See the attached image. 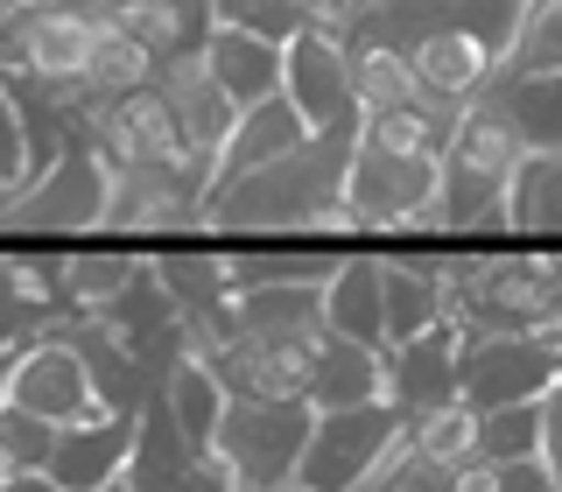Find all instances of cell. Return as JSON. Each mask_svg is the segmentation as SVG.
Masks as SVG:
<instances>
[{
  "mask_svg": "<svg viewBox=\"0 0 562 492\" xmlns=\"http://www.w3.org/2000/svg\"><path fill=\"white\" fill-rule=\"evenodd\" d=\"M43 8H57V0H0V22H22V14H43Z\"/></svg>",
  "mask_w": 562,
  "mask_h": 492,
  "instance_id": "cell-40",
  "label": "cell"
},
{
  "mask_svg": "<svg viewBox=\"0 0 562 492\" xmlns=\"http://www.w3.org/2000/svg\"><path fill=\"white\" fill-rule=\"evenodd\" d=\"M162 401H169V415H176V429L190 436L204 457L211 444H218V422H225V387L218 373H211L204 359H183V366H169V380H162Z\"/></svg>",
  "mask_w": 562,
  "mask_h": 492,
  "instance_id": "cell-23",
  "label": "cell"
},
{
  "mask_svg": "<svg viewBox=\"0 0 562 492\" xmlns=\"http://www.w3.org/2000/svg\"><path fill=\"white\" fill-rule=\"evenodd\" d=\"M57 303H43V295L29 289V275H22V254H0V351H14V345H29V338H43L49 324H57Z\"/></svg>",
  "mask_w": 562,
  "mask_h": 492,
  "instance_id": "cell-30",
  "label": "cell"
},
{
  "mask_svg": "<svg viewBox=\"0 0 562 492\" xmlns=\"http://www.w3.org/2000/svg\"><path fill=\"white\" fill-rule=\"evenodd\" d=\"M549 471H555V492H562V380H555V394H549Z\"/></svg>",
  "mask_w": 562,
  "mask_h": 492,
  "instance_id": "cell-39",
  "label": "cell"
},
{
  "mask_svg": "<svg viewBox=\"0 0 562 492\" xmlns=\"http://www.w3.org/2000/svg\"><path fill=\"white\" fill-rule=\"evenodd\" d=\"M345 57H351V92H359L366 113H394V105L422 99L415 70L394 43H380V35H366V29H345Z\"/></svg>",
  "mask_w": 562,
  "mask_h": 492,
  "instance_id": "cell-22",
  "label": "cell"
},
{
  "mask_svg": "<svg viewBox=\"0 0 562 492\" xmlns=\"http://www.w3.org/2000/svg\"><path fill=\"white\" fill-rule=\"evenodd\" d=\"M105 492H127V485H120V479H113V485H105Z\"/></svg>",
  "mask_w": 562,
  "mask_h": 492,
  "instance_id": "cell-44",
  "label": "cell"
},
{
  "mask_svg": "<svg viewBox=\"0 0 562 492\" xmlns=\"http://www.w3.org/2000/svg\"><path fill=\"white\" fill-rule=\"evenodd\" d=\"M527 155H535V148H527V141H520V127L506 120V105L485 92L479 105H464V113H457L443 163L471 169V176H492V183H506V190H514V176L527 169Z\"/></svg>",
  "mask_w": 562,
  "mask_h": 492,
  "instance_id": "cell-16",
  "label": "cell"
},
{
  "mask_svg": "<svg viewBox=\"0 0 562 492\" xmlns=\"http://www.w3.org/2000/svg\"><path fill=\"white\" fill-rule=\"evenodd\" d=\"M49 331L78 345V359H85V373H92V394H99V409H105V415H140V409H148V394H155L148 366H140L134 351H127V345L113 338V331L99 324V316L64 310Z\"/></svg>",
  "mask_w": 562,
  "mask_h": 492,
  "instance_id": "cell-13",
  "label": "cell"
},
{
  "mask_svg": "<svg viewBox=\"0 0 562 492\" xmlns=\"http://www.w3.org/2000/svg\"><path fill=\"white\" fill-rule=\"evenodd\" d=\"M499 492H555L549 457H527V465H499Z\"/></svg>",
  "mask_w": 562,
  "mask_h": 492,
  "instance_id": "cell-36",
  "label": "cell"
},
{
  "mask_svg": "<svg viewBox=\"0 0 562 492\" xmlns=\"http://www.w3.org/2000/svg\"><path fill=\"white\" fill-rule=\"evenodd\" d=\"M316 429L310 401H260V394H225V422L211 457L225 465L233 492H295V465Z\"/></svg>",
  "mask_w": 562,
  "mask_h": 492,
  "instance_id": "cell-2",
  "label": "cell"
},
{
  "mask_svg": "<svg viewBox=\"0 0 562 492\" xmlns=\"http://www.w3.org/2000/svg\"><path fill=\"white\" fill-rule=\"evenodd\" d=\"M324 324L338 338L386 345V316H380V260L373 254H345L338 275L324 281Z\"/></svg>",
  "mask_w": 562,
  "mask_h": 492,
  "instance_id": "cell-21",
  "label": "cell"
},
{
  "mask_svg": "<svg viewBox=\"0 0 562 492\" xmlns=\"http://www.w3.org/2000/svg\"><path fill=\"white\" fill-rule=\"evenodd\" d=\"M155 92L169 99L183 148H190V155H204V163L218 169V148H225V134H233L239 105L225 99V85H218V78H211L204 43H198V49H176V57H162V70H155Z\"/></svg>",
  "mask_w": 562,
  "mask_h": 492,
  "instance_id": "cell-10",
  "label": "cell"
},
{
  "mask_svg": "<svg viewBox=\"0 0 562 492\" xmlns=\"http://www.w3.org/2000/svg\"><path fill=\"white\" fill-rule=\"evenodd\" d=\"M359 134H310L268 169L211 183L204 233H351L345 219V169Z\"/></svg>",
  "mask_w": 562,
  "mask_h": 492,
  "instance_id": "cell-1",
  "label": "cell"
},
{
  "mask_svg": "<svg viewBox=\"0 0 562 492\" xmlns=\"http://www.w3.org/2000/svg\"><path fill=\"white\" fill-rule=\"evenodd\" d=\"M549 450V401H514V409L479 415V457L492 465H527Z\"/></svg>",
  "mask_w": 562,
  "mask_h": 492,
  "instance_id": "cell-25",
  "label": "cell"
},
{
  "mask_svg": "<svg viewBox=\"0 0 562 492\" xmlns=\"http://www.w3.org/2000/svg\"><path fill=\"white\" fill-rule=\"evenodd\" d=\"M415 233H514L506 183H492V176H471V169L443 163V190H436V204L415 219Z\"/></svg>",
  "mask_w": 562,
  "mask_h": 492,
  "instance_id": "cell-20",
  "label": "cell"
},
{
  "mask_svg": "<svg viewBox=\"0 0 562 492\" xmlns=\"http://www.w3.org/2000/svg\"><path fill=\"white\" fill-rule=\"evenodd\" d=\"M99 29H105V14H70V8L22 14V22L0 29V70H29V78H43L57 99H70L92 78Z\"/></svg>",
  "mask_w": 562,
  "mask_h": 492,
  "instance_id": "cell-8",
  "label": "cell"
},
{
  "mask_svg": "<svg viewBox=\"0 0 562 492\" xmlns=\"http://www.w3.org/2000/svg\"><path fill=\"white\" fill-rule=\"evenodd\" d=\"M562 380V345L535 331H464L457 345V401L464 409H514V401H549Z\"/></svg>",
  "mask_w": 562,
  "mask_h": 492,
  "instance_id": "cell-3",
  "label": "cell"
},
{
  "mask_svg": "<svg viewBox=\"0 0 562 492\" xmlns=\"http://www.w3.org/2000/svg\"><path fill=\"white\" fill-rule=\"evenodd\" d=\"M22 351V345H14ZM14 351H0V401H8V380H14Z\"/></svg>",
  "mask_w": 562,
  "mask_h": 492,
  "instance_id": "cell-42",
  "label": "cell"
},
{
  "mask_svg": "<svg viewBox=\"0 0 562 492\" xmlns=\"http://www.w3.org/2000/svg\"><path fill=\"white\" fill-rule=\"evenodd\" d=\"M366 401H386V345L324 331V345L310 359V409L330 415V409H366Z\"/></svg>",
  "mask_w": 562,
  "mask_h": 492,
  "instance_id": "cell-15",
  "label": "cell"
},
{
  "mask_svg": "<svg viewBox=\"0 0 562 492\" xmlns=\"http://www.w3.org/2000/svg\"><path fill=\"white\" fill-rule=\"evenodd\" d=\"M408 429V415L394 401H366V409H330L316 415L310 444H303V465H295V492H359L373 479L380 450Z\"/></svg>",
  "mask_w": 562,
  "mask_h": 492,
  "instance_id": "cell-5",
  "label": "cell"
},
{
  "mask_svg": "<svg viewBox=\"0 0 562 492\" xmlns=\"http://www.w3.org/2000/svg\"><path fill=\"white\" fill-rule=\"evenodd\" d=\"M8 401L29 409V415H43V422H57V429L105 415L99 394H92V373H85V359H78V345L57 338V331H43V338H29L22 351H14Z\"/></svg>",
  "mask_w": 562,
  "mask_h": 492,
  "instance_id": "cell-9",
  "label": "cell"
},
{
  "mask_svg": "<svg viewBox=\"0 0 562 492\" xmlns=\"http://www.w3.org/2000/svg\"><path fill=\"white\" fill-rule=\"evenodd\" d=\"M134 450V415H92V422H70L57 429V450L43 465V485L49 492H105L120 479Z\"/></svg>",
  "mask_w": 562,
  "mask_h": 492,
  "instance_id": "cell-12",
  "label": "cell"
},
{
  "mask_svg": "<svg viewBox=\"0 0 562 492\" xmlns=\"http://www.w3.org/2000/svg\"><path fill=\"white\" fill-rule=\"evenodd\" d=\"M105 8H134V0H105ZM155 8H176V14H211V0H155Z\"/></svg>",
  "mask_w": 562,
  "mask_h": 492,
  "instance_id": "cell-41",
  "label": "cell"
},
{
  "mask_svg": "<svg viewBox=\"0 0 562 492\" xmlns=\"http://www.w3.org/2000/svg\"><path fill=\"white\" fill-rule=\"evenodd\" d=\"M281 99L303 113L310 134H359L366 127V105L351 92V57H345V35L310 22L281 49Z\"/></svg>",
  "mask_w": 562,
  "mask_h": 492,
  "instance_id": "cell-6",
  "label": "cell"
},
{
  "mask_svg": "<svg viewBox=\"0 0 562 492\" xmlns=\"http://www.w3.org/2000/svg\"><path fill=\"white\" fill-rule=\"evenodd\" d=\"M408 444L429 457V465H471L479 457V409H464V401H443V409H429V415H408Z\"/></svg>",
  "mask_w": 562,
  "mask_h": 492,
  "instance_id": "cell-28",
  "label": "cell"
},
{
  "mask_svg": "<svg viewBox=\"0 0 562 492\" xmlns=\"http://www.w3.org/2000/svg\"><path fill=\"white\" fill-rule=\"evenodd\" d=\"M359 492H450V471H443V465H429V457L408 444V429H401L394 444L380 450L373 479H366Z\"/></svg>",
  "mask_w": 562,
  "mask_h": 492,
  "instance_id": "cell-33",
  "label": "cell"
},
{
  "mask_svg": "<svg viewBox=\"0 0 562 492\" xmlns=\"http://www.w3.org/2000/svg\"><path fill=\"white\" fill-rule=\"evenodd\" d=\"M310 127H303V113H295L289 99H260V105H246V113L233 120V134H225V148H218V183H233V176L246 169H268L281 163L289 148H303Z\"/></svg>",
  "mask_w": 562,
  "mask_h": 492,
  "instance_id": "cell-19",
  "label": "cell"
},
{
  "mask_svg": "<svg viewBox=\"0 0 562 492\" xmlns=\"http://www.w3.org/2000/svg\"><path fill=\"white\" fill-rule=\"evenodd\" d=\"M105 225V163L92 155V141L70 134V148L49 163L35 183L14 190L8 233H99Z\"/></svg>",
  "mask_w": 562,
  "mask_h": 492,
  "instance_id": "cell-7",
  "label": "cell"
},
{
  "mask_svg": "<svg viewBox=\"0 0 562 492\" xmlns=\"http://www.w3.org/2000/svg\"><path fill=\"white\" fill-rule=\"evenodd\" d=\"M380 316H386V345H408L422 338V331H436L450 310V295H443V268L436 260H394L386 254L380 260Z\"/></svg>",
  "mask_w": 562,
  "mask_h": 492,
  "instance_id": "cell-17",
  "label": "cell"
},
{
  "mask_svg": "<svg viewBox=\"0 0 562 492\" xmlns=\"http://www.w3.org/2000/svg\"><path fill=\"white\" fill-rule=\"evenodd\" d=\"M211 22L246 29V35H268V43L289 49L295 35L310 29V14H303V0H211Z\"/></svg>",
  "mask_w": 562,
  "mask_h": 492,
  "instance_id": "cell-31",
  "label": "cell"
},
{
  "mask_svg": "<svg viewBox=\"0 0 562 492\" xmlns=\"http://www.w3.org/2000/svg\"><path fill=\"white\" fill-rule=\"evenodd\" d=\"M155 281L169 289L176 316L190 324V338H211V331L225 324V295H233V268H225V254H198V246H162V254L148 260Z\"/></svg>",
  "mask_w": 562,
  "mask_h": 492,
  "instance_id": "cell-14",
  "label": "cell"
},
{
  "mask_svg": "<svg viewBox=\"0 0 562 492\" xmlns=\"http://www.w3.org/2000/svg\"><path fill=\"white\" fill-rule=\"evenodd\" d=\"M450 492H499V465H492V457L457 465V471H450Z\"/></svg>",
  "mask_w": 562,
  "mask_h": 492,
  "instance_id": "cell-38",
  "label": "cell"
},
{
  "mask_svg": "<svg viewBox=\"0 0 562 492\" xmlns=\"http://www.w3.org/2000/svg\"><path fill=\"white\" fill-rule=\"evenodd\" d=\"M57 8H70V14H105V0H57Z\"/></svg>",
  "mask_w": 562,
  "mask_h": 492,
  "instance_id": "cell-43",
  "label": "cell"
},
{
  "mask_svg": "<svg viewBox=\"0 0 562 492\" xmlns=\"http://www.w3.org/2000/svg\"><path fill=\"white\" fill-rule=\"evenodd\" d=\"M0 183L22 190L29 183V141H22V105H14V92L0 85Z\"/></svg>",
  "mask_w": 562,
  "mask_h": 492,
  "instance_id": "cell-35",
  "label": "cell"
},
{
  "mask_svg": "<svg viewBox=\"0 0 562 492\" xmlns=\"http://www.w3.org/2000/svg\"><path fill=\"white\" fill-rule=\"evenodd\" d=\"M303 14H310V22H324V29H351V22H359V14H366V0H303Z\"/></svg>",
  "mask_w": 562,
  "mask_h": 492,
  "instance_id": "cell-37",
  "label": "cell"
},
{
  "mask_svg": "<svg viewBox=\"0 0 562 492\" xmlns=\"http://www.w3.org/2000/svg\"><path fill=\"white\" fill-rule=\"evenodd\" d=\"M204 64H211V78L225 85V99H233L239 113L281 92V43H268V35H246V29L211 22L204 29Z\"/></svg>",
  "mask_w": 562,
  "mask_h": 492,
  "instance_id": "cell-18",
  "label": "cell"
},
{
  "mask_svg": "<svg viewBox=\"0 0 562 492\" xmlns=\"http://www.w3.org/2000/svg\"><path fill=\"white\" fill-rule=\"evenodd\" d=\"M134 268H140L134 254H70V310H78V316L105 310L134 281Z\"/></svg>",
  "mask_w": 562,
  "mask_h": 492,
  "instance_id": "cell-32",
  "label": "cell"
},
{
  "mask_svg": "<svg viewBox=\"0 0 562 492\" xmlns=\"http://www.w3.org/2000/svg\"><path fill=\"white\" fill-rule=\"evenodd\" d=\"M562 70V0H527L499 78H555Z\"/></svg>",
  "mask_w": 562,
  "mask_h": 492,
  "instance_id": "cell-27",
  "label": "cell"
},
{
  "mask_svg": "<svg viewBox=\"0 0 562 492\" xmlns=\"http://www.w3.org/2000/svg\"><path fill=\"white\" fill-rule=\"evenodd\" d=\"M514 233H562V155H527V169L506 190Z\"/></svg>",
  "mask_w": 562,
  "mask_h": 492,
  "instance_id": "cell-29",
  "label": "cell"
},
{
  "mask_svg": "<svg viewBox=\"0 0 562 492\" xmlns=\"http://www.w3.org/2000/svg\"><path fill=\"white\" fill-rule=\"evenodd\" d=\"M464 316H443L436 331H422L408 345H386V401L401 415H429L457 401V345H464Z\"/></svg>",
  "mask_w": 562,
  "mask_h": 492,
  "instance_id": "cell-11",
  "label": "cell"
},
{
  "mask_svg": "<svg viewBox=\"0 0 562 492\" xmlns=\"http://www.w3.org/2000/svg\"><path fill=\"white\" fill-rule=\"evenodd\" d=\"M0 444L14 450V465H22L29 479H43L49 450H57V422H43V415L14 409V401H0Z\"/></svg>",
  "mask_w": 562,
  "mask_h": 492,
  "instance_id": "cell-34",
  "label": "cell"
},
{
  "mask_svg": "<svg viewBox=\"0 0 562 492\" xmlns=\"http://www.w3.org/2000/svg\"><path fill=\"white\" fill-rule=\"evenodd\" d=\"M436 190H443V155H386L359 141L345 169V219L351 233H415Z\"/></svg>",
  "mask_w": 562,
  "mask_h": 492,
  "instance_id": "cell-4",
  "label": "cell"
},
{
  "mask_svg": "<svg viewBox=\"0 0 562 492\" xmlns=\"http://www.w3.org/2000/svg\"><path fill=\"white\" fill-rule=\"evenodd\" d=\"M0 29H8V22H0Z\"/></svg>",
  "mask_w": 562,
  "mask_h": 492,
  "instance_id": "cell-45",
  "label": "cell"
},
{
  "mask_svg": "<svg viewBox=\"0 0 562 492\" xmlns=\"http://www.w3.org/2000/svg\"><path fill=\"white\" fill-rule=\"evenodd\" d=\"M492 99L506 105V120L535 155H562V70L555 78H499Z\"/></svg>",
  "mask_w": 562,
  "mask_h": 492,
  "instance_id": "cell-24",
  "label": "cell"
},
{
  "mask_svg": "<svg viewBox=\"0 0 562 492\" xmlns=\"http://www.w3.org/2000/svg\"><path fill=\"white\" fill-rule=\"evenodd\" d=\"M155 70H162V57H155L148 43H134L127 29L105 14L99 29V57H92V78H85V92L99 99H120V92H140V85H155Z\"/></svg>",
  "mask_w": 562,
  "mask_h": 492,
  "instance_id": "cell-26",
  "label": "cell"
}]
</instances>
